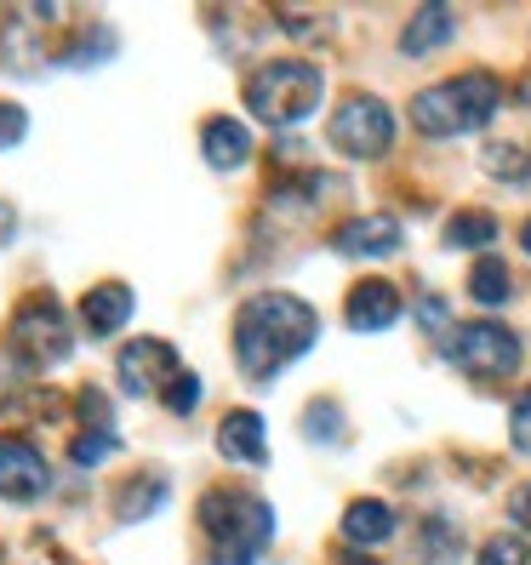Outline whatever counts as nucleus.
I'll use <instances>...</instances> for the list:
<instances>
[{
    "instance_id": "6ab92c4d",
    "label": "nucleus",
    "mask_w": 531,
    "mask_h": 565,
    "mask_svg": "<svg viewBox=\"0 0 531 565\" xmlns=\"http://www.w3.org/2000/svg\"><path fill=\"white\" fill-rule=\"evenodd\" d=\"M486 172H491V178H503V183H531V149L491 143V149H486Z\"/></svg>"
},
{
    "instance_id": "0eeeda50",
    "label": "nucleus",
    "mask_w": 531,
    "mask_h": 565,
    "mask_svg": "<svg viewBox=\"0 0 531 565\" xmlns=\"http://www.w3.org/2000/svg\"><path fill=\"white\" fill-rule=\"evenodd\" d=\"M446 354L469 377H509L514 365H520V338H514L509 326H497V320H469L446 343Z\"/></svg>"
},
{
    "instance_id": "f8f14e48",
    "label": "nucleus",
    "mask_w": 531,
    "mask_h": 565,
    "mask_svg": "<svg viewBox=\"0 0 531 565\" xmlns=\"http://www.w3.org/2000/svg\"><path fill=\"white\" fill-rule=\"evenodd\" d=\"M394 320H401V291L389 280H360L349 291V326L354 331H389Z\"/></svg>"
},
{
    "instance_id": "f03ea898",
    "label": "nucleus",
    "mask_w": 531,
    "mask_h": 565,
    "mask_svg": "<svg viewBox=\"0 0 531 565\" xmlns=\"http://www.w3.org/2000/svg\"><path fill=\"white\" fill-rule=\"evenodd\" d=\"M497 104H503V86H497L486 70H469L457 81H440L412 97V126L423 138H463V131H480Z\"/></svg>"
},
{
    "instance_id": "4be33fe9",
    "label": "nucleus",
    "mask_w": 531,
    "mask_h": 565,
    "mask_svg": "<svg viewBox=\"0 0 531 565\" xmlns=\"http://www.w3.org/2000/svg\"><path fill=\"white\" fill-rule=\"evenodd\" d=\"M75 406H81V417L97 428V435H115V428H109L115 417H109V394H104V388H81V394H75Z\"/></svg>"
},
{
    "instance_id": "bb28decb",
    "label": "nucleus",
    "mask_w": 531,
    "mask_h": 565,
    "mask_svg": "<svg viewBox=\"0 0 531 565\" xmlns=\"http://www.w3.org/2000/svg\"><path fill=\"white\" fill-rule=\"evenodd\" d=\"M23 131H29V115H23L18 104H0V149L23 143Z\"/></svg>"
},
{
    "instance_id": "7ed1b4c3",
    "label": "nucleus",
    "mask_w": 531,
    "mask_h": 565,
    "mask_svg": "<svg viewBox=\"0 0 531 565\" xmlns=\"http://www.w3.org/2000/svg\"><path fill=\"white\" fill-rule=\"evenodd\" d=\"M201 525L223 548L229 565H257V554L275 537V509L252 491H206L201 497Z\"/></svg>"
},
{
    "instance_id": "2eb2a0df",
    "label": "nucleus",
    "mask_w": 531,
    "mask_h": 565,
    "mask_svg": "<svg viewBox=\"0 0 531 565\" xmlns=\"http://www.w3.org/2000/svg\"><path fill=\"white\" fill-rule=\"evenodd\" d=\"M452 35H457V12H452V7H440V0H428L423 12H412L406 35H401V52H406V57L440 52V46H446Z\"/></svg>"
},
{
    "instance_id": "c85d7f7f",
    "label": "nucleus",
    "mask_w": 531,
    "mask_h": 565,
    "mask_svg": "<svg viewBox=\"0 0 531 565\" xmlns=\"http://www.w3.org/2000/svg\"><path fill=\"white\" fill-rule=\"evenodd\" d=\"M417 315H423V331H446V303H440V297H423Z\"/></svg>"
},
{
    "instance_id": "a878e982",
    "label": "nucleus",
    "mask_w": 531,
    "mask_h": 565,
    "mask_svg": "<svg viewBox=\"0 0 531 565\" xmlns=\"http://www.w3.org/2000/svg\"><path fill=\"white\" fill-rule=\"evenodd\" d=\"M309 440H338L343 435V423H338V406H309Z\"/></svg>"
},
{
    "instance_id": "393cba45",
    "label": "nucleus",
    "mask_w": 531,
    "mask_h": 565,
    "mask_svg": "<svg viewBox=\"0 0 531 565\" xmlns=\"http://www.w3.org/2000/svg\"><path fill=\"white\" fill-rule=\"evenodd\" d=\"M509 440H514V451H525L531 457V388L514 401V412H509Z\"/></svg>"
},
{
    "instance_id": "c756f323",
    "label": "nucleus",
    "mask_w": 531,
    "mask_h": 565,
    "mask_svg": "<svg viewBox=\"0 0 531 565\" xmlns=\"http://www.w3.org/2000/svg\"><path fill=\"white\" fill-rule=\"evenodd\" d=\"M338 565H378V559H367V554H343Z\"/></svg>"
},
{
    "instance_id": "20e7f679",
    "label": "nucleus",
    "mask_w": 531,
    "mask_h": 565,
    "mask_svg": "<svg viewBox=\"0 0 531 565\" xmlns=\"http://www.w3.org/2000/svg\"><path fill=\"white\" fill-rule=\"evenodd\" d=\"M320 70L304 57H275V63H263V70L246 81V109L263 120V126H297L304 115L320 109Z\"/></svg>"
},
{
    "instance_id": "5701e85b",
    "label": "nucleus",
    "mask_w": 531,
    "mask_h": 565,
    "mask_svg": "<svg viewBox=\"0 0 531 565\" xmlns=\"http://www.w3.org/2000/svg\"><path fill=\"white\" fill-rule=\"evenodd\" d=\"M160 401H166V412H178V417L194 412V401H201V377H194V372H178V383L166 388Z\"/></svg>"
},
{
    "instance_id": "423d86ee",
    "label": "nucleus",
    "mask_w": 531,
    "mask_h": 565,
    "mask_svg": "<svg viewBox=\"0 0 531 565\" xmlns=\"http://www.w3.org/2000/svg\"><path fill=\"white\" fill-rule=\"evenodd\" d=\"M331 149H343L349 160H383L389 143H394V115L383 97H367V92H354L338 104V115H331Z\"/></svg>"
},
{
    "instance_id": "cd10ccee",
    "label": "nucleus",
    "mask_w": 531,
    "mask_h": 565,
    "mask_svg": "<svg viewBox=\"0 0 531 565\" xmlns=\"http://www.w3.org/2000/svg\"><path fill=\"white\" fill-rule=\"evenodd\" d=\"M509 520L531 531V480H525V486H514V497H509Z\"/></svg>"
},
{
    "instance_id": "f3484780",
    "label": "nucleus",
    "mask_w": 531,
    "mask_h": 565,
    "mask_svg": "<svg viewBox=\"0 0 531 565\" xmlns=\"http://www.w3.org/2000/svg\"><path fill=\"white\" fill-rule=\"evenodd\" d=\"M509 291H514V280H509V269L503 263H475V275H469V297L475 303H486V309H497V303H509Z\"/></svg>"
},
{
    "instance_id": "ddd939ff",
    "label": "nucleus",
    "mask_w": 531,
    "mask_h": 565,
    "mask_svg": "<svg viewBox=\"0 0 531 565\" xmlns=\"http://www.w3.org/2000/svg\"><path fill=\"white\" fill-rule=\"evenodd\" d=\"M217 451L229 462H246V469H263L269 451H263V417L257 412H229L217 423Z\"/></svg>"
},
{
    "instance_id": "aec40b11",
    "label": "nucleus",
    "mask_w": 531,
    "mask_h": 565,
    "mask_svg": "<svg viewBox=\"0 0 531 565\" xmlns=\"http://www.w3.org/2000/svg\"><path fill=\"white\" fill-rule=\"evenodd\" d=\"M160 497H166V480H160V475H144V480H131V486H126V503H120V520L155 514V509H160Z\"/></svg>"
},
{
    "instance_id": "6e6552de",
    "label": "nucleus",
    "mask_w": 531,
    "mask_h": 565,
    "mask_svg": "<svg viewBox=\"0 0 531 565\" xmlns=\"http://www.w3.org/2000/svg\"><path fill=\"white\" fill-rule=\"evenodd\" d=\"M178 349L172 343H160V338H138V343H126L120 360H115V377L126 394H138V401H160L166 388L178 383Z\"/></svg>"
},
{
    "instance_id": "9b49d317",
    "label": "nucleus",
    "mask_w": 531,
    "mask_h": 565,
    "mask_svg": "<svg viewBox=\"0 0 531 565\" xmlns=\"http://www.w3.org/2000/svg\"><path fill=\"white\" fill-rule=\"evenodd\" d=\"M126 320H131V286L104 280V286H92L81 297V326L92 331V338H115Z\"/></svg>"
},
{
    "instance_id": "1a4fd4ad",
    "label": "nucleus",
    "mask_w": 531,
    "mask_h": 565,
    "mask_svg": "<svg viewBox=\"0 0 531 565\" xmlns=\"http://www.w3.org/2000/svg\"><path fill=\"white\" fill-rule=\"evenodd\" d=\"M52 486V469L46 457L18 440V435H0V497H12V503H35V497H46Z\"/></svg>"
},
{
    "instance_id": "a211bd4d",
    "label": "nucleus",
    "mask_w": 531,
    "mask_h": 565,
    "mask_svg": "<svg viewBox=\"0 0 531 565\" xmlns=\"http://www.w3.org/2000/svg\"><path fill=\"white\" fill-rule=\"evenodd\" d=\"M497 241V217L491 212H457L452 223H446V246H491Z\"/></svg>"
},
{
    "instance_id": "39448f33",
    "label": "nucleus",
    "mask_w": 531,
    "mask_h": 565,
    "mask_svg": "<svg viewBox=\"0 0 531 565\" xmlns=\"http://www.w3.org/2000/svg\"><path fill=\"white\" fill-rule=\"evenodd\" d=\"M7 343L12 354L29 365V372H41V365H57V360H70L75 349V331L70 320H63V303L52 291H35V297H23L12 326H7Z\"/></svg>"
},
{
    "instance_id": "b1692460",
    "label": "nucleus",
    "mask_w": 531,
    "mask_h": 565,
    "mask_svg": "<svg viewBox=\"0 0 531 565\" xmlns=\"http://www.w3.org/2000/svg\"><path fill=\"white\" fill-rule=\"evenodd\" d=\"M109 451H115V435H81V440L70 446V457L81 462V469H97V462H109Z\"/></svg>"
},
{
    "instance_id": "412c9836",
    "label": "nucleus",
    "mask_w": 531,
    "mask_h": 565,
    "mask_svg": "<svg viewBox=\"0 0 531 565\" xmlns=\"http://www.w3.org/2000/svg\"><path fill=\"white\" fill-rule=\"evenodd\" d=\"M475 565H531V548H525L520 537H491Z\"/></svg>"
},
{
    "instance_id": "f257e3e1",
    "label": "nucleus",
    "mask_w": 531,
    "mask_h": 565,
    "mask_svg": "<svg viewBox=\"0 0 531 565\" xmlns=\"http://www.w3.org/2000/svg\"><path fill=\"white\" fill-rule=\"evenodd\" d=\"M315 338H320V320L291 291H257L235 315V354L252 383H269L275 372H286L297 354L315 349Z\"/></svg>"
},
{
    "instance_id": "4468645a",
    "label": "nucleus",
    "mask_w": 531,
    "mask_h": 565,
    "mask_svg": "<svg viewBox=\"0 0 531 565\" xmlns=\"http://www.w3.org/2000/svg\"><path fill=\"white\" fill-rule=\"evenodd\" d=\"M201 149H206V160L217 166V172H235V166L252 160V131L241 120H229V115H212L206 131H201Z\"/></svg>"
},
{
    "instance_id": "7c9ffc66",
    "label": "nucleus",
    "mask_w": 531,
    "mask_h": 565,
    "mask_svg": "<svg viewBox=\"0 0 531 565\" xmlns=\"http://www.w3.org/2000/svg\"><path fill=\"white\" fill-rule=\"evenodd\" d=\"M520 246H525V252H531V223H525V228H520Z\"/></svg>"
},
{
    "instance_id": "dca6fc26",
    "label": "nucleus",
    "mask_w": 531,
    "mask_h": 565,
    "mask_svg": "<svg viewBox=\"0 0 531 565\" xmlns=\"http://www.w3.org/2000/svg\"><path fill=\"white\" fill-rule=\"evenodd\" d=\"M394 531V509L389 503H378V497H360V503H349V514H343V537L349 543H383Z\"/></svg>"
},
{
    "instance_id": "9d476101",
    "label": "nucleus",
    "mask_w": 531,
    "mask_h": 565,
    "mask_svg": "<svg viewBox=\"0 0 531 565\" xmlns=\"http://www.w3.org/2000/svg\"><path fill=\"white\" fill-rule=\"evenodd\" d=\"M331 246H338L343 257H394L401 252V223L394 217H354V223H343L338 235H331Z\"/></svg>"
}]
</instances>
